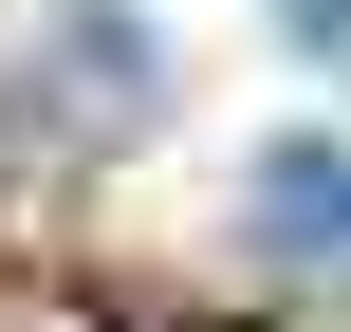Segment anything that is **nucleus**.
Listing matches in <instances>:
<instances>
[{"label": "nucleus", "instance_id": "1", "mask_svg": "<svg viewBox=\"0 0 351 332\" xmlns=\"http://www.w3.org/2000/svg\"><path fill=\"white\" fill-rule=\"evenodd\" d=\"M259 240L315 259V277H351V129H278L259 148Z\"/></svg>", "mask_w": 351, "mask_h": 332}, {"label": "nucleus", "instance_id": "2", "mask_svg": "<svg viewBox=\"0 0 351 332\" xmlns=\"http://www.w3.org/2000/svg\"><path fill=\"white\" fill-rule=\"evenodd\" d=\"M278 37L296 55H351V0H278Z\"/></svg>", "mask_w": 351, "mask_h": 332}, {"label": "nucleus", "instance_id": "3", "mask_svg": "<svg viewBox=\"0 0 351 332\" xmlns=\"http://www.w3.org/2000/svg\"><path fill=\"white\" fill-rule=\"evenodd\" d=\"M0 332H74V314H56V296H0Z\"/></svg>", "mask_w": 351, "mask_h": 332}]
</instances>
